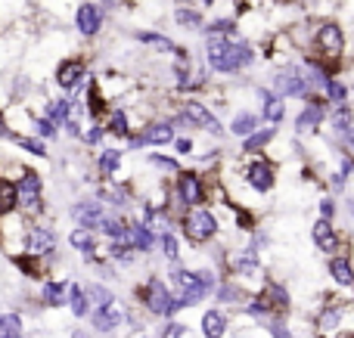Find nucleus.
<instances>
[{
    "label": "nucleus",
    "instance_id": "nucleus-1",
    "mask_svg": "<svg viewBox=\"0 0 354 338\" xmlns=\"http://www.w3.org/2000/svg\"><path fill=\"white\" fill-rule=\"evenodd\" d=\"M205 53H208V66L214 72H224V74H233L239 68L252 66V47L245 41H230V37H218L212 34L205 43Z\"/></svg>",
    "mask_w": 354,
    "mask_h": 338
},
{
    "label": "nucleus",
    "instance_id": "nucleus-2",
    "mask_svg": "<svg viewBox=\"0 0 354 338\" xmlns=\"http://www.w3.org/2000/svg\"><path fill=\"white\" fill-rule=\"evenodd\" d=\"M171 279H174V301L177 308H189V304L202 301L205 295H212L214 286H218V279H214L212 270H180V267H174L171 270Z\"/></svg>",
    "mask_w": 354,
    "mask_h": 338
},
{
    "label": "nucleus",
    "instance_id": "nucleus-3",
    "mask_svg": "<svg viewBox=\"0 0 354 338\" xmlns=\"http://www.w3.org/2000/svg\"><path fill=\"white\" fill-rule=\"evenodd\" d=\"M143 304H147L149 314H156V317H174L177 310H180L171 289H168L162 279H149L147 283V289H143Z\"/></svg>",
    "mask_w": 354,
    "mask_h": 338
},
{
    "label": "nucleus",
    "instance_id": "nucleus-4",
    "mask_svg": "<svg viewBox=\"0 0 354 338\" xmlns=\"http://www.w3.org/2000/svg\"><path fill=\"white\" fill-rule=\"evenodd\" d=\"M183 233H187L189 242H208L218 233V217L208 208H193L187 217H183Z\"/></svg>",
    "mask_w": 354,
    "mask_h": 338
},
{
    "label": "nucleus",
    "instance_id": "nucleus-5",
    "mask_svg": "<svg viewBox=\"0 0 354 338\" xmlns=\"http://www.w3.org/2000/svg\"><path fill=\"white\" fill-rule=\"evenodd\" d=\"M342 47H345V34L336 22H324L314 34V50L324 56L326 62H336L342 56Z\"/></svg>",
    "mask_w": 354,
    "mask_h": 338
},
{
    "label": "nucleus",
    "instance_id": "nucleus-6",
    "mask_svg": "<svg viewBox=\"0 0 354 338\" xmlns=\"http://www.w3.org/2000/svg\"><path fill=\"white\" fill-rule=\"evenodd\" d=\"M41 177L35 171H25L22 180L16 183V205H22V211L28 215H37L41 211Z\"/></svg>",
    "mask_w": 354,
    "mask_h": 338
},
{
    "label": "nucleus",
    "instance_id": "nucleus-7",
    "mask_svg": "<svg viewBox=\"0 0 354 338\" xmlns=\"http://www.w3.org/2000/svg\"><path fill=\"white\" fill-rule=\"evenodd\" d=\"M177 124L183 128H202V130H212V134H221V121L212 115V109H205L202 103H187L177 115Z\"/></svg>",
    "mask_w": 354,
    "mask_h": 338
},
{
    "label": "nucleus",
    "instance_id": "nucleus-8",
    "mask_svg": "<svg viewBox=\"0 0 354 338\" xmlns=\"http://www.w3.org/2000/svg\"><path fill=\"white\" fill-rule=\"evenodd\" d=\"M274 84H277V93L280 97H308V78L299 72V68H280V72L274 74Z\"/></svg>",
    "mask_w": 354,
    "mask_h": 338
},
{
    "label": "nucleus",
    "instance_id": "nucleus-9",
    "mask_svg": "<svg viewBox=\"0 0 354 338\" xmlns=\"http://www.w3.org/2000/svg\"><path fill=\"white\" fill-rule=\"evenodd\" d=\"M174 192H177V202L180 205H199L202 199H205V186H202V177L199 174H180L177 177V183H174Z\"/></svg>",
    "mask_w": 354,
    "mask_h": 338
},
{
    "label": "nucleus",
    "instance_id": "nucleus-10",
    "mask_svg": "<svg viewBox=\"0 0 354 338\" xmlns=\"http://www.w3.org/2000/svg\"><path fill=\"white\" fill-rule=\"evenodd\" d=\"M171 140H174L171 124H168V121H156V124H149L143 134L131 137V149H140V146H165V143H171Z\"/></svg>",
    "mask_w": 354,
    "mask_h": 338
},
{
    "label": "nucleus",
    "instance_id": "nucleus-11",
    "mask_svg": "<svg viewBox=\"0 0 354 338\" xmlns=\"http://www.w3.org/2000/svg\"><path fill=\"white\" fill-rule=\"evenodd\" d=\"M84 74H87L84 59H62L59 68H56V84L62 90H75V87L84 84Z\"/></svg>",
    "mask_w": 354,
    "mask_h": 338
},
{
    "label": "nucleus",
    "instance_id": "nucleus-12",
    "mask_svg": "<svg viewBox=\"0 0 354 338\" xmlns=\"http://www.w3.org/2000/svg\"><path fill=\"white\" fill-rule=\"evenodd\" d=\"M345 304H326L324 310L317 314V332L324 338H333L336 332H342L345 326Z\"/></svg>",
    "mask_w": 354,
    "mask_h": 338
},
{
    "label": "nucleus",
    "instance_id": "nucleus-13",
    "mask_svg": "<svg viewBox=\"0 0 354 338\" xmlns=\"http://www.w3.org/2000/svg\"><path fill=\"white\" fill-rule=\"evenodd\" d=\"M75 25H78V31L84 37L100 34V28H103V10L97 3H81L78 12H75Z\"/></svg>",
    "mask_w": 354,
    "mask_h": 338
},
{
    "label": "nucleus",
    "instance_id": "nucleus-14",
    "mask_svg": "<svg viewBox=\"0 0 354 338\" xmlns=\"http://www.w3.org/2000/svg\"><path fill=\"white\" fill-rule=\"evenodd\" d=\"M274 165H270V161H252L249 168H245V183L252 186V190L255 192H268L270 186H274Z\"/></svg>",
    "mask_w": 354,
    "mask_h": 338
},
{
    "label": "nucleus",
    "instance_id": "nucleus-15",
    "mask_svg": "<svg viewBox=\"0 0 354 338\" xmlns=\"http://www.w3.org/2000/svg\"><path fill=\"white\" fill-rule=\"evenodd\" d=\"M227 267H230L233 277H258L261 273V258H258V252L245 248V252H233Z\"/></svg>",
    "mask_w": 354,
    "mask_h": 338
},
{
    "label": "nucleus",
    "instance_id": "nucleus-16",
    "mask_svg": "<svg viewBox=\"0 0 354 338\" xmlns=\"http://www.w3.org/2000/svg\"><path fill=\"white\" fill-rule=\"evenodd\" d=\"M72 217L78 221L81 230L93 233V230H100V221L106 217V211H103V205H100V202H78L72 208Z\"/></svg>",
    "mask_w": 354,
    "mask_h": 338
},
{
    "label": "nucleus",
    "instance_id": "nucleus-17",
    "mask_svg": "<svg viewBox=\"0 0 354 338\" xmlns=\"http://www.w3.org/2000/svg\"><path fill=\"white\" fill-rule=\"evenodd\" d=\"M53 246H56V236H53V230H47V227H31L28 236H25L28 255H50Z\"/></svg>",
    "mask_w": 354,
    "mask_h": 338
},
{
    "label": "nucleus",
    "instance_id": "nucleus-18",
    "mask_svg": "<svg viewBox=\"0 0 354 338\" xmlns=\"http://www.w3.org/2000/svg\"><path fill=\"white\" fill-rule=\"evenodd\" d=\"M258 298H261V304L268 310H274V314H283V310L289 308V292H286V286H280V283H268Z\"/></svg>",
    "mask_w": 354,
    "mask_h": 338
},
{
    "label": "nucleus",
    "instance_id": "nucleus-19",
    "mask_svg": "<svg viewBox=\"0 0 354 338\" xmlns=\"http://www.w3.org/2000/svg\"><path fill=\"white\" fill-rule=\"evenodd\" d=\"M91 323H93V329H97V332H112V329L122 323V310H118L115 304H106V308H93Z\"/></svg>",
    "mask_w": 354,
    "mask_h": 338
},
{
    "label": "nucleus",
    "instance_id": "nucleus-20",
    "mask_svg": "<svg viewBox=\"0 0 354 338\" xmlns=\"http://www.w3.org/2000/svg\"><path fill=\"white\" fill-rule=\"evenodd\" d=\"M311 236H314V242H317V248H320V252H326V255H333V252H336V242H339V236H336V227H333L330 221H324V217H320V221L311 227Z\"/></svg>",
    "mask_w": 354,
    "mask_h": 338
},
{
    "label": "nucleus",
    "instance_id": "nucleus-21",
    "mask_svg": "<svg viewBox=\"0 0 354 338\" xmlns=\"http://www.w3.org/2000/svg\"><path fill=\"white\" fill-rule=\"evenodd\" d=\"M324 121V106L320 103H311L305 112L299 115V121H295V130H299L301 137H311L314 130H317V124Z\"/></svg>",
    "mask_w": 354,
    "mask_h": 338
},
{
    "label": "nucleus",
    "instance_id": "nucleus-22",
    "mask_svg": "<svg viewBox=\"0 0 354 338\" xmlns=\"http://www.w3.org/2000/svg\"><path fill=\"white\" fill-rule=\"evenodd\" d=\"M330 277L336 279V286H342V289H351L354 286V267L348 258H342V255H336V258L330 261Z\"/></svg>",
    "mask_w": 354,
    "mask_h": 338
},
{
    "label": "nucleus",
    "instance_id": "nucleus-23",
    "mask_svg": "<svg viewBox=\"0 0 354 338\" xmlns=\"http://www.w3.org/2000/svg\"><path fill=\"white\" fill-rule=\"evenodd\" d=\"M224 332H227V317L221 310H205V317H202V335L224 338Z\"/></svg>",
    "mask_w": 354,
    "mask_h": 338
},
{
    "label": "nucleus",
    "instance_id": "nucleus-24",
    "mask_svg": "<svg viewBox=\"0 0 354 338\" xmlns=\"http://www.w3.org/2000/svg\"><path fill=\"white\" fill-rule=\"evenodd\" d=\"M66 292H68V286L59 283V279H53V283H44L41 301L47 304V308H62V301H66Z\"/></svg>",
    "mask_w": 354,
    "mask_h": 338
},
{
    "label": "nucleus",
    "instance_id": "nucleus-25",
    "mask_svg": "<svg viewBox=\"0 0 354 338\" xmlns=\"http://www.w3.org/2000/svg\"><path fill=\"white\" fill-rule=\"evenodd\" d=\"M258 99H261V106H264L261 115L268 118V121H274V124L283 121V103L274 97V93H270V90H258Z\"/></svg>",
    "mask_w": 354,
    "mask_h": 338
},
{
    "label": "nucleus",
    "instance_id": "nucleus-26",
    "mask_svg": "<svg viewBox=\"0 0 354 338\" xmlns=\"http://www.w3.org/2000/svg\"><path fill=\"white\" fill-rule=\"evenodd\" d=\"M137 41L149 43V47H156V50H165V53H177V43L171 41V37L156 34V31H137Z\"/></svg>",
    "mask_w": 354,
    "mask_h": 338
},
{
    "label": "nucleus",
    "instance_id": "nucleus-27",
    "mask_svg": "<svg viewBox=\"0 0 354 338\" xmlns=\"http://www.w3.org/2000/svg\"><path fill=\"white\" fill-rule=\"evenodd\" d=\"M68 308H72L75 317H87V310H91V304H87V295L81 286H68Z\"/></svg>",
    "mask_w": 354,
    "mask_h": 338
},
{
    "label": "nucleus",
    "instance_id": "nucleus-28",
    "mask_svg": "<svg viewBox=\"0 0 354 338\" xmlns=\"http://www.w3.org/2000/svg\"><path fill=\"white\" fill-rule=\"evenodd\" d=\"M68 118H72V103H68V99H53V103L47 106V121L66 124Z\"/></svg>",
    "mask_w": 354,
    "mask_h": 338
},
{
    "label": "nucleus",
    "instance_id": "nucleus-29",
    "mask_svg": "<svg viewBox=\"0 0 354 338\" xmlns=\"http://www.w3.org/2000/svg\"><path fill=\"white\" fill-rule=\"evenodd\" d=\"M230 130H233L236 137H249V134H255V130H258V115H252V112H243V115L233 118Z\"/></svg>",
    "mask_w": 354,
    "mask_h": 338
},
{
    "label": "nucleus",
    "instance_id": "nucleus-30",
    "mask_svg": "<svg viewBox=\"0 0 354 338\" xmlns=\"http://www.w3.org/2000/svg\"><path fill=\"white\" fill-rule=\"evenodd\" d=\"M84 295H87V304H91V308H106V304H115V298H112V292L106 289V286H87Z\"/></svg>",
    "mask_w": 354,
    "mask_h": 338
},
{
    "label": "nucleus",
    "instance_id": "nucleus-31",
    "mask_svg": "<svg viewBox=\"0 0 354 338\" xmlns=\"http://www.w3.org/2000/svg\"><path fill=\"white\" fill-rule=\"evenodd\" d=\"M109 130L115 137H131V121L124 109H109Z\"/></svg>",
    "mask_w": 354,
    "mask_h": 338
},
{
    "label": "nucleus",
    "instance_id": "nucleus-32",
    "mask_svg": "<svg viewBox=\"0 0 354 338\" xmlns=\"http://www.w3.org/2000/svg\"><path fill=\"white\" fill-rule=\"evenodd\" d=\"M68 242H72L78 252H84V258H93V252H97V246H93V233H87V230H81V227L68 236Z\"/></svg>",
    "mask_w": 354,
    "mask_h": 338
},
{
    "label": "nucleus",
    "instance_id": "nucleus-33",
    "mask_svg": "<svg viewBox=\"0 0 354 338\" xmlns=\"http://www.w3.org/2000/svg\"><path fill=\"white\" fill-rule=\"evenodd\" d=\"M16 208V183L0 177V215H10Z\"/></svg>",
    "mask_w": 354,
    "mask_h": 338
},
{
    "label": "nucleus",
    "instance_id": "nucleus-34",
    "mask_svg": "<svg viewBox=\"0 0 354 338\" xmlns=\"http://www.w3.org/2000/svg\"><path fill=\"white\" fill-rule=\"evenodd\" d=\"M274 134H277V130H270V128L268 130H255V134L245 137L243 149H245V152H258V149H264L270 140H274Z\"/></svg>",
    "mask_w": 354,
    "mask_h": 338
},
{
    "label": "nucleus",
    "instance_id": "nucleus-35",
    "mask_svg": "<svg viewBox=\"0 0 354 338\" xmlns=\"http://www.w3.org/2000/svg\"><path fill=\"white\" fill-rule=\"evenodd\" d=\"M118 168H122V152H118V149H106V152L100 155V171H103L106 177H112Z\"/></svg>",
    "mask_w": 354,
    "mask_h": 338
},
{
    "label": "nucleus",
    "instance_id": "nucleus-36",
    "mask_svg": "<svg viewBox=\"0 0 354 338\" xmlns=\"http://www.w3.org/2000/svg\"><path fill=\"white\" fill-rule=\"evenodd\" d=\"M22 335V317L19 314H0V338Z\"/></svg>",
    "mask_w": 354,
    "mask_h": 338
},
{
    "label": "nucleus",
    "instance_id": "nucleus-37",
    "mask_svg": "<svg viewBox=\"0 0 354 338\" xmlns=\"http://www.w3.org/2000/svg\"><path fill=\"white\" fill-rule=\"evenodd\" d=\"M159 246H162V252H165V258L171 261V264H177V258H180V246H177V236L171 233V230L159 236Z\"/></svg>",
    "mask_w": 354,
    "mask_h": 338
},
{
    "label": "nucleus",
    "instance_id": "nucleus-38",
    "mask_svg": "<svg viewBox=\"0 0 354 338\" xmlns=\"http://www.w3.org/2000/svg\"><path fill=\"white\" fill-rule=\"evenodd\" d=\"M10 137H12V140H16L22 149H28L31 155H37V159H44V155H47V146H44L41 140H31V137H19V134H10Z\"/></svg>",
    "mask_w": 354,
    "mask_h": 338
},
{
    "label": "nucleus",
    "instance_id": "nucleus-39",
    "mask_svg": "<svg viewBox=\"0 0 354 338\" xmlns=\"http://www.w3.org/2000/svg\"><path fill=\"white\" fill-rule=\"evenodd\" d=\"M177 25H189V28H196V25H202V16L199 10H189V6H180V10L174 12Z\"/></svg>",
    "mask_w": 354,
    "mask_h": 338
},
{
    "label": "nucleus",
    "instance_id": "nucleus-40",
    "mask_svg": "<svg viewBox=\"0 0 354 338\" xmlns=\"http://www.w3.org/2000/svg\"><path fill=\"white\" fill-rule=\"evenodd\" d=\"M227 31H236V22L233 19H214L212 25H208V34H227Z\"/></svg>",
    "mask_w": 354,
    "mask_h": 338
},
{
    "label": "nucleus",
    "instance_id": "nucleus-41",
    "mask_svg": "<svg viewBox=\"0 0 354 338\" xmlns=\"http://www.w3.org/2000/svg\"><path fill=\"white\" fill-rule=\"evenodd\" d=\"M149 165H153V168H162V171H177V161L168 159V155H162V152H153V155H149Z\"/></svg>",
    "mask_w": 354,
    "mask_h": 338
},
{
    "label": "nucleus",
    "instance_id": "nucleus-42",
    "mask_svg": "<svg viewBox=\"0 0 354 338\" xmlns=\"http://www.w3.org/2000/svg\"><path fill=\"white\" fill-rule=\"evenodd\" d=\"M324 87H326V93H330V99H336V103H339V106H342V99H345V97H348V90H345V87H342V84H339V81H333V78H330V81H326V84H324Z\"/></svg>",
    "mask_w": 354,
    "mask_h": 338
},
{
    "label": "nucleus",
    "instance_id": "nucleus-43",
    "mask_svg": "<svg viewBox=\"0 0 354 338\" xmlns=\"http://www.w3.org/2000/svg\"><path fill=\"white\" fill-rule=\"evenodd\" d=\"M35 130L37 137H56V124L47 121V118H35Z\"/></svg>",
    "mask_w": 354,
    "mask_h": 338
},
{
    "label": "nucleus",
    "instance_id": "nucleus-44",
    "mask_svg": "<svg viewBox=\"0 0 354 338\" xmlns=\"http://www.w3.org/2000/svg\"><path fill=\"white\" fill-rule=\"evenodd\" d=\"M159 338H187V326H180V323H168Z\"/></svg>",
    "mask_w": 354,
    "mask_h": 338
},
{
    "label": "nucleus",
    "instance_id": "nucleus-45",
    "mask_svg": "<svg viewBox=\"0 0 354 338\" xmlns=\"http://www.w3.org/2000/svg\"><path fill=\"white\" fill-rule=\"evenodd\" d=\"M100 140H103V128H100V124H93V128L84 134V143H87V146H93V143H100Z\"/></svg>",
    "mask_w": 354,
    "mask_h": 338
},
{
    "label": "nucleus",
    "instance_id": "nucleus-46",
    "mask_svg": "<svg viewBox=\"0 0 354 338\" xmlns=\"http://www.w3.org/2000/svg\"><path fill=\"white\" fill-rule=\"evenodd\" d=\"M342 146H345V152H348V159L354 161V128H348L342 134Z\"/></svg>",
    "mask_w": 354,
    "mask_h": 338
},
{
    "label": "nucleus",
    "instance_id": "nucleus-47",
    "mask_svg": "<svg viewBox=\"0 0 354 338\" xmlns=\"http://www.w3.org/2000/svg\"><path fill=\"white\" fill-rule=\"evenodd\" d=\"M270 332H274V338H292V332H289V329L286 326H283V323L280 320H274V323H270Z\"/></svg>",
    "mask_w": 354,
    "mask_h": 338
},
{
    "label": "nucleus",
    "instance_id": "nucleus-48",
    "mask_svg": "<svg viewBox=\"0 0 354 338\" xmlns=\"http://www.w3.org/2000/svg\"><path fill=\"white\" fill-rule=\"evenodd\" d=\"M221 298H224V301H236V298H239V289H236V283L224 286V289H221Z\"/></svg>",
    "mask_w": 354,
    "mask_h": 338
},
{
    "label": "nucleus",
    "instance_id": "nucleus-49",
    "mask_svg": "<svg viewBox=\"0 0 354 338\" xmlns=\"http://www.w3.org/2000/svg\"><path fill=\"white\" fill-rule=\"evenodd\" d=\"M320 211H324V221H330V217L336 215V202H333V199H324V202H320Z\"/></svg>",
    "mask_w": 354,
    "mask_h": 338
},
{
    "label": "nucleus",
    "instance_id": "nucleus-50",
    "mask_svg": "<svg viewBox=\"0 0 354 338\" xmlns=\"http://www.w3.org/2000/svg\"><path fill=\"white\" fill-rule=\"evenodd\" d=\"M174 146H177V152H180V155H189V152H193V140H187V137L174 140Z\"/></svg>",
    "mask_w": 354,
    "mask_h": 338
},
{
    "label": "nucleus",
    "instance_id": "nucleus-51",
    "mask_svg": "<svg viewBox=\"0 0 354 338\" xmlns=\"http://www.w3.org/2000/svg\"><path fill=\"white\" fill-rule=\"evenodd\" d=\"M236 223H239L243 230H249V227H252V215H245V211H236Z\"/></svg>",
    "mask_w": 354,
    "mask_h": 338
},
{
    "label": "nucleus",
    "instance_id": "nucleus-52",
    "mask_svg": "<svg viewBox=\"0 0 354 338\" xmlns=\"http://www.w3.org/2000/svg\"><path fill=\"white\" fill-rule=\"evenodd\" d=\"M72 338H87V332H72Z\"/></svg>",
    "mask_w": 354,
    "mask_h": 338
},
{
    "label": "nucleus",
    "instance_id": "nucleus-53",
    "mask_svg": "<svg viewBox=\"0 0 354 338\" xmlns=\"http://www.w3.org/2000/svg\"><path fill=\"white\" fill-rule=\"evenodd\" d=\"M348 208H351V215H354V202H351V205H348Z\"/></svg>",
    "mask_w": 354,
    "mask_h": 338
},
{
    "label": "nucleus",
    "instance_id": "nucleus-54",
    "mask_svg": "<svg viewBox=\"0 0 354 338\" xmlns=\"http://www.w3.org/2000/svg\"><path fill=\"white\" fill-rule=\"evenodd\" d=\"M205 3H214V0H205Z\"/></svg>",
    "mask_w": 354,
    "mask_h": 338
},
{
    "label": "nucleus",
    "instance_id": "nucleus-55",
    "mask_svg": "<svg viewBox=\"0 0 354 338\" xmlns=\"http://www.w3.org/2000/svg\"><path fill=\"white\" fill-rule=\"evenodd\" d=\"M180 3H189V0H180Z\"/></svg>",
    "mask_w": 354,
    "mask_h": 338
},
{
    "label": "nucleus",
    "instance_id": "nucleus-56",
    "mask_svg": "<svg viewBox=\"0 0 354 338\" xmlns=\"http://www.w3.org/2000/svg\"><path fill=\"white\" fill-rule=\"evenodd\" d=\"M137 338H147V335H137Z\"/></svg>",
    "mask_w": 354,
    "mask_h": 338
},
{
    "label": "nucleus",
    "instance_id": "nucleus-57",
    "mask_svg": "<svg viewBox=\"0 0 354 338\" xmlns=\"http://www.w3.org/2000/svg\"><path fill=\"white\" fill-rule=\"evenodd\" d=\"M106 3H112V0H106Z\"/></svg>",
    "mask_w": 354,
    "mask_h": 338
}]
</instances>
